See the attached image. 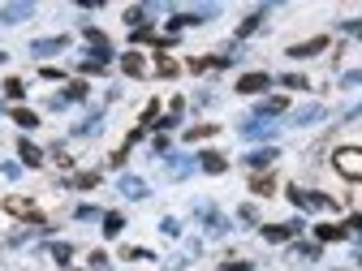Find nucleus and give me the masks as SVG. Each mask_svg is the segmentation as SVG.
Wrapping results in <instances>:
<instances>
[{
  "mask_svg": "<svg viewBox=\"0 0 362 271\" xmlns=\"http://www.w3.org/2000/svg\"><path fill=\"white\" fill-rule=\"evenodd\" d=\"M332 164H337V172H341V176L362 181V151H358V147H341V151L332 155Z\"/></svg>",
  "mask_w": 362,
  "mask_h": 271,
  "instance_id": "1",
  "label": "nucleus"
},
{
  "mask_svg": "<svg viewBox=\"0 0 362 271\" xmlns=\"http://www.w3.org/2000/svg\"><path fill=\"white\" fill-rule=\"evenodd\" d=\"M289 198H293V207H306V211H320V207H337V198H328V194H306V190H289Z\"/></svg>",
  "mask_w": 362,
  "mask_h": 271,
  "instance_id": "2",
  "label": "nucleus"
},
{
  "mask_svg": "<svg viewBox=\"0 0 362 271\" xmlns=\"http://www.w3.org/2000/svg\"><path fill=\"white\" fill-rule=\"evenodd\" d=\"M267 86H272L267 73H246V78H238V95H255V90H267Z\"/></svg>",
  "mask_w": 362,
  "mask_h": 271,
  "instance_id": "3",
  "label": "nucleus"
},
{
  "mask_svg": "<svg viewBox=\"0 0 362 271\" xmlns=\"http://www.w3.org/2000/svg\"><path fill=\"white\" fill-rule=\"evenodd\" d=\"M121 69H125L129 78H147V73H151V69H147V56H143V52H125Z\"/></svg>",
  "mask_w": 362,
  "mask_h": 271,
  "instance_id": "4",
  "label": "nucleus"
},
{
  "mask_svg": "<svg viewBox=\"0 0 362 271\" xmlns=\"http://www.w3.org/2000/svg\"><path fill=\"white\" fill-rule=\"evenodd\" d=\"M293 233H302V224H267V229H263L267 241H289Z\"/></svg>",
  "mask_w": 362,
  "mask_h": 271,
  "instance_id": "5",
  "label": "nucleus"
},
{
  "mask_svg": "<svg viewBox=\"0 0 362 271\" xmlns=\"http://www.w3.org/2000/svg\"><path fill=\"white\" fill-rule=\"evenodd\" d=\"M315 237H320V241H345L349 229H345V224H320V229H315Z\"/></svg>",
  "mask_w": 362,
  "mask_h": 271,
  "instance_id": "6",
  "label": "nucleus"
},
{
  "mask_svg": "<svg viewBox=\"0 0 362 271\" xmlns=\"http://www.w3.org/2000/svg\"><path fill=\"white\" fill-rule=\"evenodd\" d=\"M5 211H13V215H26V219H39V211H35L26 198H5Z\"/></svg>",
  "mask_w": 362,
  "mask_h": 271,
  "instance_id": "7",
  "label": "nucleus"
},
{
  "mask_svg": "<svg viewBox=\"0 0 362 271\" xmlns=\"http://www.w3.org/2000/svg\"><path fill=\"white\" fill-rule=\"evenodd\" d=\"M285 108H289V100H285V95H272V100H263V104H259V112H263V116H276V112H285Z\"/></svg>",
  "mask_w": 362,
  "mask_h": 271,
  "instance_id": "8",
  "label": "nucleus"
},
{
  "mask_svg": "<svg viewBox=\"0 0 362 271\" xmlns=\"http://www.w3.org/2000/svg\"><path fill=\"white\" fill-rule=\"evenodd\" d=\"M156 73H160V78H177V73H181V65H177V61H168V56L160 52V56H156Z\"/></svg>",
  "mask_w": 362,
  "mask_h": 271,
  "instance_id": "9",
  "label": "nucleus"
},
{
  "mask_svg": "<svg viewBox=\"0 0 362 271\" xmlns=\"http://www.w3.org/2000/svg\"><path fill=\"white\" fill-rule=\"evenodd\" d=\"M324 48H328V39H310V43H302V48H293V56H315Z\"/></svg>",
  "mask_w": 362,
  "mask_h": 271,
  "instance_id": "10",
  "label": "nucleus"
},
{
  "mask_svg": "<svg viewBox=\"0 0 362 271\" xmlns=\"http://www.w3.org/2000/svg\"><path fill=\"white\" fill-rule=\"evenodd\" d=\"M199 164H203L207 172H224V168H229V164H224V155H216V151H207V155H203Z\"/></svg>",
  "mask_w": 362,
  "mask_h": 271,
  "instance_id": "11",
  "label": "nucleus"
},
{
  "mask_svg": "<svg viewBox=\"0 0 362 271\" xmlns=\"http://www.w3.org/2000/svg\"><path fill=\"white\" fill-rule=\"evenodd\" d=\"M18 155H22L26 164H39V159H43V151H39L35 143H18Z\"/></svg>",
  "mask_w": 362,
  "mask_h": 271,
  "instance_id": "12",
  "label": "nucleus"
},
{
  "mask_svg": "<svg viewBox=\"0 0 362 271\" xmlns=\"http://www.w3.org/2000/svg\"><path fill=\"white\" fill-rule=\"evenodd\" d=\"M250 190H255V194H263V198H267V194H272V190H276V181H272V176H255V181H250Z\"/></svg>",
  "mask_w": 362,
  "mask_h": 271,
  "instance_id": "13",
  "label": "nucleus"
},
{
  "mask_svg": "<svg viewBox=\"0 0 362 271\" xmlns=\"http://www.w3.org/2000/svg\"><path fill=\"white\" fill-rule=\"evenodd\" d=\"M272 159H276V151H255V155H250L246 164H250V168H267Z\"/></svg>",
  "mask_w": 362,
  "mask_h": 271,
  "instance_id": "14",
  "label": "nucleus"
},
{
  "mask_svg": "<svg viewBox=\"0 0 362 271\" xmlns=\"http://www.w3.org/2000/svg\"><path fill=\"white\" fill-rule=\"evenodd\" d=\"M211 133H216V125H194V129H186V138L199 143V138H211Z\"/></svg>",
  "mask_w": 362,
  "mask_h": 271,
  "instance_id": "15",
  "label": "nucleus"
},
{
  "mask_svg": "<svg viewBox=\"0 0 362 271\" xmlns=\"http://www.w3.org/2000/svg\"><path fill=\"white\" fill-rule=\"evenodd\" d=\"M13 121H18V125H26V129H35V125H39V116H35V112H26V108H18V112H13Z\"/></svg>",
  "mask_w": 362,
  "mask_h": 271,
  "instance_id": "16",
  "label": "nucleus"
},
{
  "mask_svg": "<svg viewBox=\"0 0 362 271\" xmlns=\"http://www.w3.org/2000/svg\"><path fill=\"white\" fill-rule=\"evenodd\" d=\"M95 181H100L95 172H82V176H74V186H78V190H90V186H95Z\"/></svg>",
  "mask_w": 362,
  "mask_h": 271,
  "instance_id": "17",
  "label": "nucleus"
},
{
  "mask_svg": "<svg viewBox=\"0 0 362 271\" xmlns=\"http://www.w3.org/2000/svg\"><path fill=\"white\" fill-rule=\"evenodd\" d=\"M285 86H289V90H306V78H302V73H289Z\"/></svg>",
  "mask_w": 362,
  "mask_h": 271,
  "instance_id": "18",
  "label": "nucleus"
},
{
  "mask_svg": "<svg viewBox=\"0 0 362 271\" xmlns=\"http://www.w3.org/2000/svg\"><path fill=\"white\" fill-rule=\"evenodd\" d=\"M5 95H13V100H22V82H18V78H9V82H5Z\"/></svg>",
  "mask_w": 362,
  "mask_h": 271,
  "instance_id": "19",
  "label": "nucleus"
},
{
  "mask_svg": "<svg viewBox=\"0 0 362 271\" xmlns=\"http://www.w3.org/2000/svg\"><path fill=\"white\" fill-rule=\"evenodd\" d=\"M121 190H125V194H143L147 186H143V181H121Z\"/></svg>",
  "mask_w": 362,
  "mask_h": 271,
  "instance_id": "20",
  "label": "nucleus"
},
{
  "mask_svg": "<svg viewBox=\"0 0 362 271\" xmlns=\"http://www.w3.org/2000/svg\"><path fill=\"white\" fill-rule=\"evenodd\" d=\"M156 112H160V100H151V104H147V112H143V125H151V121H156Z\"/></svg>",
  "mask_w": 362,
  "mask_h": 271,
  "instance_id": "21",
  "label": "nucleus"
},
{
  "mask_svg": "<svg viewBox=\"0 0 362 271\" xmlns=\"http://www.w3.org/2000/svg\"><path fill=\"white\" fill-rule=\"evenodd\" d=\"M52 258H57V263H69V258H74V250H69V246H57V250H52Z\"/></svg>",
  "mask_w": 362,
  "mask_h": 271,
  "instance_id": "22",
  "label": "nucleus"
},
{
  "mask_svg": "<svg viewBox=\"0 0 362 271\" xmlns=\"http://www.w3.org/2000/svg\"><path fill=\"white\" fill-rule=\"evenodd\" d=\"M121 224H125L121 215H108V219H104V229H108V233H121Z\"/></svg>",
  "mask_w": 362,
  "mask_h": 271,
  "instance_id": "23",
  "label": "nucleus"
}]
</instances>
